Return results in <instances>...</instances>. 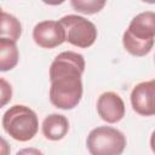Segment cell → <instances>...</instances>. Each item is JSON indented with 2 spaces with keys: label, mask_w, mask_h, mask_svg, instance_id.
Listing matches in <instances>:
<instances>
[{
  "label": "cell",
  "mask_w": 155,
  "mask_h": 155,
  "mask_svg": "<svg viewBox=\"0 0 155 155\" xmlns=\"http://www.w3.org/2000/svg\"><path fill=\"white\" fill-rule=\"evenodd\" d=\"M85 58L81 53L64 51L58 53L50 65V102L58 109L71 110L82 98V74Z\"/></svg>",
  "instance_id": "6da1fadb"
},
{
  "label": "cell",
  "mask_w": 155,
  "mask_h": 155,
  "mask_svg": "<svg viewBox=\"0 0 155 155\" xmlns=\"http://www.w3.org/2000/svg\"><path fill=\"white\" fill-rule=\"evenodd\" d=\"M155 44V12L144 11L132 18L124 31L122 45L136 57L147 56Z\"/></svg>",
  "instance_id": "7a4b0ae2"
},
{
  "label": "cell",
  "mask_w": 155,
  "mask_h": 155,
  "mask_svg": "<svg viewBox=\"0 0 155 155\" xmlns=\"http://www.w3.org/2000/svg\"><path fill=\"white\" fill-rule=\"evenodd\" d=\"M2 128L15 140L28 142L35 137L39 130L36 113L27 105L15 104L2 115Z\"/></svg>",
  "instance_id": "3957f363"
},
{
  "label": "cell",
  "mask_w": 155,
  "mask_h": 155,
  "mask_svg": "<svg viewBox=\"0 0 155 155\" xmlns=\"http://www.w3.org/2000/svg\"><path fill=\"white\" fill-rule=\"evenodd\" d=\"M126 143L125 134L111 126H98L86 138L90 155H122Z\"/></svg>",
  "instance_id": "277c9868"
},
{
  "label": "cell",
  "mask_w": 155,
  "mask_h": 155,
  "mask_svg": "<svg viewBox=\"0 0 155 155\" xmlns=\"http://www.w3.org/2000/svg\"><path fill=\"white\" fill-rule=\"evenodd\" d=\"M64 27L67 41L80 48L91 47L98 35L96 25L87 18L78 15H67L59 19Z\"/></svg>",
  "instance_id": "5b68a950"
},
{
  "label": "cell",
  "mask_w": 155,
  "mask_h": 155,
  "mask_svg": "<svg viewBox=\"0 0 155 155\" xmlns=\"http://www.w3.org/2000/svg\"><path fill=\"white\" fill-rule=\"evenodd\" d=\"M33 40L41 48H54L67 41L64 27L59 21H41L33 29Z\"/></svg>",
  "instance_id": "8992f818"
},
{
  "label": "cell",
  "mask_w": 155,
  "mask_h": 155,
  "mask_svg": "<svg viewBox=\"0 0 155 155\" xmlns=\"http://www.w3.org/2000/svg\"><path fill=\"white\" fill-rule=\"evenodd\" d=\"M131 105L142 116L155 115V79L137 84L131 92Z\"/></svg>",
  "instance_id": "52a82bcc"
},
{
  "label": "cell",
  "mask_w": 155,
  "mask_h": 155,
  "mask_svg": "<svg viewBox=\"0 0 155 155\" xmlns=\"http://www.w3.org/2000/svg\"><path fill=\"white\" fill-rule=\"evenodd\" d=\"M125 103L116 92H103L97 99V113L108 124L121 121L125 116Z\"/></svg>",
  "instance_id": "ba28073f"
},
{
  "label": "cell",
  "mask_w": 155,
  "mask_h": 155,
  "mask_svg": "<svg viewBox=\"0 0 155 155\" xmlns=\"http://www.w3.org/2000/svg\"><path fill=\"white\" fill-rule=\"evenodd\" d=\"M69 131V121L62 114H50L47 115L41 125V132L44 137L48 140L56 142L63 139Z\"/></svg>",
  "instance_id": "9c48e42d"
},
{
  "label": "cell",
  "mask_w": 155,
  "mask_h": 155,
  "mask_svg": "<svg viewBox=\"0 0 155 155\" xmlns=\"http://www.w3.org/2000/svg\"><path fill=\"white\" fill-rule=\"evenodd\" d=\"M19 59V52L15 41L0 38V70L8 71L13 69Z\"/></svg>",
  "instance_id": "30bf717a"
},
{
  "label": "cell",
  "mask_w": 155,
  "mask_h": 155,
  "mask_svg": "<svg viewBox=\"0 0 155 155\" xmlns=\"http://www.w3.org/2000/svg\"><path fill=\"white\" fill-rule=\"evenodd\" d=\"M22 34L21 22L12 15L6 11H1V27H0V38L8 39L11 41H17Z\"/></svg>",
  "instance_id": "8fae6325"
},
{
  "label": "cell",
  "mask_w": 155,
  "mask_h": 155,
  "mask_svg": "<svg viewBox=\"0 0 155 155\" xmlns=\"http://www.w3.org/2000/svg\"><path fill=\"white\" fill-rule=\"evenodd\" d=\"M104 0H71V7L80 13L84 15H94L99 12L105 6Z\"/></svg>",
  "instance_id": "7c38bea8"
},
{
  "label": "cell",
  "mask_w": 155,
  "mask_h": 155,
  "mask_svg": "<svg viewBox=\"0 0 155 155\" xmlns=\"http://www.w3.org/2000/svg\"><path fill=\"white\" fill-rule=\"evenodd\" d=\"M0 84H1V87H0V92H1V107H5L11 101V98H12V87H11V85L4 78L0 79Z\"/></svg>",
  "instance_id": "4fadbf2b"
},
{
  "label": "cell",
  "mask_w": 155,
  "mask_h": 155,
  "mask_svg": "<svg viewBox=\"0 0 155 155\" xmlns=\"http://www.w3.org/2000/svg\"><path fill=\"white\" fill-rule=\"evenodd\" d=\"M16 155H44L41 150L36 148H24L16 153Z\"/></svg>",
  "instance_id": "5bb4252c"
},
{
  "label": "cell",
  "mask_w": 155,
  "mask_h": 155,
  "mask_svg": "<svg viewBox=\"0 0 155 155\" xmlns=\"http://www.w3.org/2000/svg\"><path fill=\"white\" fill-rule=\"evenodd\" d=\"M10 153V147L7 145L6 140L2 138L1 139V155H8Z\"/></svg>",
  "instance_id": "9a60e30c"
},
{
  "label": "cell",
  "mask_w": 155,
  "mask_h": 155,
  "mask_svg": "<svg viewBox=\"0 0 155 155\" xmlns=\"http://www.w3.org/2000/svg\"><path fill=\"white\" fill-rule=\"evenodd\" d=\"M150 148H151V151L155 154V130L150 136Z\"/></svg>",
  "instance_id": "2e32d148"
},
{
  "label": "cell",
  "mask_w": 155,
  "mask_h": 155,
  "mask_svg": "<svg viewBox=\"0 0 155 155\" xmlns=\"http://www.w3.org/2000/svg\"><path fill=\"white\" fill-rule=\"evenodd\" d=\"M154 59H155V57H154Z\"/></svg>",
  "instance_id": "e0dca14e"
}]
</instances>
